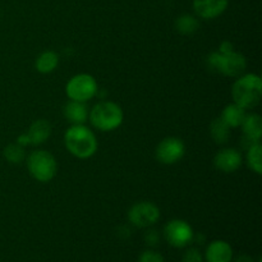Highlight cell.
I'll return each instance as SVG.
<instances>
[{"mask_svg":"<svg viewBox=\"0 0 262 262\" xmlns=\"http://www.w3.org/2000/svg\"><path fill=\"white\" fill-rule=\"evenodd\" d=\"M243 135H245L246 141L252 145V143L260 142L262 136V119L258 114H246L245 120L242 123Z\"/></svg>","mask_w":262,"mask_h":262,"instance_id":"obj_13","label":"cell"},{"mask_svg":"<svg viewBox=\"0 0 262 262\" xmlns=\"http://www.w3.org/2000/svg\"><path fill=\"white\" fill-rule=\"evenodd\" d=\"M17 143L19 146H22V147H26V146L31 145V143H30V138H28L27 133H23V135H20L19 137L17 138Z\"/></svg>","mask_w":262,"mask_h":262,"instance_id":"obj_26","label":"cell"},{"mask_svg":"<svg viewBox=\"0 0 262 262\" xmlns=\"http://www.w3.org/2000/svg\"><path fill=\"white\" fill-rule=\"evenodd\" d=\"M138 262H164V257L156 251L147 250L140 256Z\"/></svg>","mask_w":262,"mask_h":262,"instance_id":"obj_22","label":"cell"},{"mask_svg":"<svg viewBox=\"0 0 262 262\" xmlns=\"http://www.w3.org/2000/svg\"><path fill=\"white\" fill-rule=\"evenodd\" d=\"M59 64V56L58 54L54 53V51H43L37 59H36V69L37 72L42 74L51 73V72L55 71V68Z\"/></svg>","mask_w":262,"mask_h":262,"instance_id":"obj_17","label":"cell"},{"mask_svg":"<svg viewBox=\"0 0 262 262\" xmlns=\"http://www.w3.org/2000/svg\"><path fill=\"white\" fill-rule=\"evenodd\" d=\"M247 164L251 170L255 171L256 174L260 176L262 173V146L260 142L252 143L248 147Z\"/></svg>","mask_w":262,"mask_h":262,"instance_id":"obj_20","label":"cell"},{"mask_svg":"<svg viewBox=\"0 0 262 262\" xmlns=\"http://www.w3.org/2000/svg\"><path fill=\"white\" fill-rule=\"evenodd\" d=\"M64 117L72 125L84 124L89 120V107L86 102L71 100L64 106Z\"/></svg>","mask_w":262,"mask_h":262,"instance_id":"obj_12","label":"cell"},{"mask_svg":"<svg viewBox=\"0 0 262 262\" xmlns=\"http://www.w3.org/2000/svg\"><path fill=\"white\" fill-rule=\"evenodd\" d=\"M27 169L33 179L41 183H48L56 176L58 164L49 151L36 150L28 155Z\"/></svg>","mask_w":262,"mask_h":262,"instance_id":"obj_5","label":"cell"},{"mask_svg":"<svg viewBox=\"0 0 262 262\" xmlns=\"http://www.w3.org/2000/svg\"><path fill=\"white\" fill-rule=\"evenodd\" d=\"M145 241L148 246H156L159 243V234L156 230H148L145 235Z\"/></svg>","mask_w":262,"mask_h":262,"instance_id":"obj_24","label":"cell"},{"mask_svg":"<svg viewBox=\"0 0 262 262\" xmlns=\"http://www.w3.org/2000/svg\"><path fill=\"white\" fill-rule=\"evenodd\" d=\"M51 135V125L48 120L38 119L31 124L30 129H28L27 136L30 138L31 145H41L45 142Z\"/></svg>","mask_w":262,"mask_h":262,"instance_id":"obj_15","label":"cell"},{"mask_svg":"<svg viewBox=\"0 0 262 262\" xmlns=\"http://www.w3.org/2000/svg\"><path fill=\"white\" fill-rule=\"evenodd\" d=\"M3 155L10 164H20L26 158L25 147L19 146L18 143H10L3 151Z\"/></svg>","mask_w":262,"mask_h":262,"instance_id":"obj_21","label":"cell"},{"mask_svg":"<svg viewBox=\"0 0 262 262\" xmlns=\"http://www.w3.org/2000/svg\"><path fill=\"white\" fill-rule=\"evenodd\" d=\"M233 262H255V261H253V258L250 257L248 255H241L238 256V257Z\"/></svg>","mask_w":262,"mask_h":262,"instance_id":"obj_27","label":"cell"},{"mask_svg":"<svg viewBox=\"0 0 262 262\" xmlns=\"http://www.w3.org/2000/svg\"><path fill=\"white\" fill-rule=\"evenodd\" d=\"M210 135L217 145H224L229 140L230 127L222 118H216L210 125Z\"/></svg>","mask_w":262,"mask_h":262,"instance_id":"obj_18","label":"cell"},{"mask_svg":"<svg viewBox=\"0 0 262 262\" xmlns=\"http://www.w3.org/2000/svg\"><path fill=\"white\" fill-rule=\"evenodd\" d=\"M164 237L166 242L176 248H183L194 239V233L191 225L181 219L169 222L164 228Z\"/></svg>","mask_w":262,"mask_h":262,"instance_id":"obj_8","label":"cell"},{"mask_svg":"<svg viewBox=\"0 0 262 262\" xmlns=\"http://www.w3.org/2000/svg\"><path fill=\"white\" fill-rule=\"evenodd\" d=\"M242 165V155L237 148H223L215 155L214 166L225 174L234 173Z\"/></svg>","mask_w":262,"mask_h":262,"instance_id":"obj_10","label":"cell"},{"mask_svg":"<svg viewBox=\"0 0 262 262\" xmlns=\"http://www.w3.org/2000/svg\"><path fill=\"white\" fill-rule=\"evenodd\" d=\"M207 67L210 71L224 76L239 77L247 68V60L245 55L237 51L230 54H220L217 51L207 56Z\"/></svg>","mask_w":262,"mask_h":262,"instance_id":"obj_4","label":"cell"},{"mask_svg":"<svg viewBox=\"0 0 262 262\" xmlns=\"http://www.w3.org/2000/svg\"><path fill=\"white\" fill-rule=\"evenodd\" d=\"M99 87L97 82L91 74L81 73L76 74L68 81L66 86V94L69 100L79 102H87L92 97L96 96Z\"/></svg>","mask_w":262,"mask_h":262,"instance_id":"obj_6","label":"cell"},{"mask_svg":"<svg viewBox=\"0 0 262 262\" xmlns=\"http://www.w3.org/2000/svg\"><path fill=\"white\" fill-rule=\"evenodd\" d=\"M262 81L257 74H245L234 82L232 87V97L235 104L243 109H253L261 101Z\"/></svg>","mask_w":262,"mask_h":262,"instance_id":"obj_2","label":"cell"},{"mask_svg":"<svg viewBox=\"0 0 262 262\" xmlns=\"http://www.w3.org/2000/svg\"><path fill=\"white\" fill-rule=\"evenodd\" d=\"M229 0H193V9L202 19H215L227 10Z\"/></svg>","mask_w":262,"mask_h":262,"instance_id":"obj_11","label":"cell"},{"mask_svg":"<svg viewBox=\"0 0 262 262\" xmlns=\"http://www.w3.org/2000/svg\"><path fill=\"white\" fill-rule=\"evenodd\" d=\"M233 250L224 241H214L206 250L207 262H232Z\"/></svg>","mask_w":262,"mask_h":262,"instance_id":"obj_14","label":"cell"},{"mask_svg":"<svg viewBox=\"0 0 262 262\" xmlns=\"http://www.w3.org/2000/svg\"><path fill=\"white\" fill-rule=\"evenodd\" d=\"M182 262H202V255L197 248H188L184 252Z\"/></svg>","mask_w":262,"mask_h":262,"instance_id":"obj_23","label":"cell"},{"mask_svg":"<svg viewBox=\"0 0 262 262\" xmlns=\"http://www.w3.org/2000/svg\"><path fill=\"white\" fill-rule=\"evenodd\" d=\"M160 219V210L148 201L137 202L128 211V220L137 228H150Z\"/></svg>","mask_w":262,"mask_h":262,"instance_id":"obj_7","label":"cell"},{"mask_svg":"<svg viewBox=\"0 0 262 262\" xmlns=\"http://www.w3.org/2000/svg\"><path fill=\"white\" fill-rule=\"evenodd\" d=\"M186 152L183 141L178 137H166L156 147V159L161 164L173 165L178 163Z\"/></svg>","mask_w":262,"mask_h":262,"instance_id":"obj_9","label":"cell"},{"mask_svg":"<svg viewBox=\"0 0 262 262\" xmlns=\"http://www.w3.org/2000/svg\"><path fill=\"white\" fill-rule=\"evenodd\" d=\"M64 143L69 152L78 159H89L96 154L99 143L95 133L84 124L72 125L64 135Z\"/></svg>","mask_w":262,"mask_h":262,"instance_id":"obj_1","label":"cell"},{"mask_svg":"<svg viewBox=\"0 0 262 262\" xmlns=\"http://www.w3.org/2000/svg\"><path fill=\"white\" fill-rule=\"evenodd\" d=\"M246 117V109H243L242 106H239L238 104L233 102V104L227 105L224 107L222 113V119L229 125L230 128H237L241 127L245 120Z\"/></svg>","mask_w":262,"mask_h":262,"instance_id":"obj_16","label":"cell"},{"mask_svg":"<svg viewBox=\"0 0 262 262\" xmlns=\"http://www.w3.org/2000/svg\"><path fill=\"white\" fill-rule=\"evenodd\" d=\"M89 119L97 130L110 132L120 127L124 114L117 102L101 101L92 107L89 113Z\"/></svg>","mask_w":262,"mask_h":262,"instance_id":"obj_3","label":"cell"},{"mask_svg":"<svg viewBox=\"0 0 262 262\" xmlns=\"http://www.w3.org/2000/svg\"><path fill=\"white\" fill-rule=\"evenodd\" d=\"M176 28L182 35H193L200 28V20L191 14H182L177 18Z\"/></svg>","mask_w":262,"mask_h":262,"instance_id":"obj_19","label":"cell"},{"mask_svg":"<svg viewBox=\"0 0 262 262\" xmlns=\"http://www.w3.org/2000/svg\"><path fill=\"white\" fill-rule=\"evenodd\" d=\"M234 51V46L229 41H223L219 46V53L220 54H230Z\"/></svg>","mask_w":262,"mask_h":262,"instance_id":"obj_25","label":"cell"}]
</instances>
